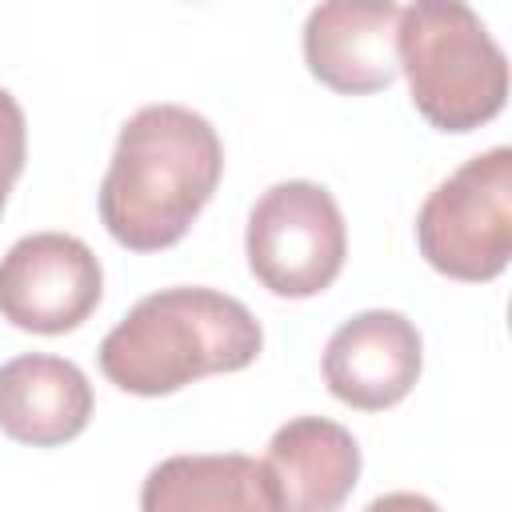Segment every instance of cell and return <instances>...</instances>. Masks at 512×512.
I'll list each match as a JSON object with an SVG mask.
<instances>
[{"mask_svg":"<svg viewBox=\"0 0 512 512\" xmlns=\"http://www.w3.org/2000/svg\"><path fill=\"white\" fill-rule=\"evenodd\" d=\"M396 60L416 112L440 132H472L508 100V56L460 0H416L400 8Z\"/></svg>","mask_w":512,"mask_h":512,"instance_id":"3","label":"cell"},{"mask_svg":"<svg viewBox=\"0 0 512 512\" xmlns=\"http://www.w3.org/2000/svg\"><path fill=\"white\" fill-rule=\"evenodd\" d=\"M260 320L216 288H160L104 340L100 372L132 396H168L212 372H240L260 356Z\"/></svg>","mask_w":512,"mask_h":512,"instance_id":"2","label":"cell"},{"mask_svg":"<svg viewBox=\"0 0 512 512\" xmlns=\"http://www.w3.org/2000/svg\"><path fill=\"white\" fill-rule=\"evenodd\" d=\"M224 172L216 128L184 104H144L116 136L100 180V220L132 252L172 248Z\"/></svg>","mask_w":512,"mask_h":512,"instance_id":"1","label":"cell"},{"mask_svg":"<svg viewBox=\"0 0 512 512\" xmlns=\"http://www.w3.org/2000/svg\"><path fill=\"white\" fill-rule=\"evenodd\" d=\"M100 296V260L68 232H32L0 256V316L24 332H72L96 312Z\"/></svg>","mask_w":512,"mask_h":512,"instance_id":"6","label":"cell"},{"mask_svg":"<svg viewBox=\"0 0 512 512\" xmlns=\"http://www.w3.org/2000/svg\"><path fill=\"white\" fill-rule=\"evenodd\" d=\"M424 344L416 324L392 308H368L344 320L324 348L328 392L352 408L380 412L400 404L420 380Z\"/></svg>","mask_w":512,"mask_h":512,"instance_id":"7","label":"cell"},{"mask_svg":"<svg viewBox=\"0 0 512 512\" xmlns=\"http://www.w3.org/2000/svg\"><path fill=\"white\" fill-rule=\"evenodd\" d=\"M260 464L280 512H336L360 480V444L336 420L296 416L272 432Z\"/></svg>","mask_w":512,"mask_h":512,"instance_id":"9","label":"cell"},{"mask_svg":"<svg viewBox=\"0 0 512 512\" xmlns=\"http://www.w3.org/2000/svg\"><path fill=\"white\" fill-rule=\"evenodd\" d=\"M244 252L252 276L288 300L324 292L348 256L344 216L324 184L280 180L248 212Z\"/></svg>","mask_w":512,"mask_h":512,"instance_id":"5","label":"cell"},{"mask_svg":"<svg viewBox=\"0 0 512 512\" xmlns=\"http://www.w3.org/2000/svg\"><path fill=\"white\" fill-rule=\"evenodd\" d=\"M140 512H280L264 464L244 452L160 460L140 484Z\"/></svg>","mask_w":512,"mask_h":512,"instance_id":"11","label":"cell"},{"mask_svg":"<svg viewBox=\"0 0 512 512\" xmlns=\"http://www.w3.org/2000/svg\"><path fill=\"white\" fill-rule=\"evenodd\" d=\"M24 156H28V124H24V108L16 104V96L8 88H0V212L8 204L12 184L24 172Z\"/></svg>","mask_w":512,"mask_h":512,"instance_id":"12","label":"cell"},{"mask_svg":"<svg viewBox=\"0 0 512 512\" xmlns=\"http://www.w3.org/2000/svg\"><path fill=\"white\" fill-rule=\"evenodd\" d=\"M364 512H440V504L420 496V492H384Z\"/></svg>","mask_w":512,"mask_h":512,"instance_id":"13","label":"cell"},{"mask_svg":"<svg viewBox=\"0 0 512 512\" xmlns=\"http://www.w3.org/2000/svg\"><path fill=\"white\" fill-rule=\"evenodd\" d=\"M420 256L452 280H496L512 260V148L496 144L440 180L416 212Z\"/></svg>","mask_w":512,"mask_h":512,"instance_id":"4","label":"cell"},{"mask_svg":"<svg viewBox=\"0 0 512 512\" xmlns=\"http://www.w3.org/2000/svg\"><path fill=\"white\" fill-rule=\"evenodd\" d=\"M92 420L88 376L48 352H24L0 364V432L16 444L56 448L76 440Z\"/></svg>","mask_w":512,"mask_h":512,"instance_id":"10","label":"cell"},{"mask_svg":"<svg viewBox=\"0 0 512 512\" xmlns=\"http://www.w3.org/2000/svg\"><path fill=\"white\" fill-rule=\"evenodd\" d=\"M396 28L400 8L392 0L352 4L328 0L316 4L304 20V60L308 72L344 96L380 92L396 80Z\"/></svg>","mask_w":512,"mask_h":512,"instance_id":"8","label":"cell"}]
</instances>
